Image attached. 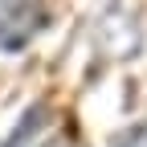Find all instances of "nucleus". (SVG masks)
Masks as SVG:
<instances>
[{
	"mask_svg": "<svg viewBox=\"0 0 147 147\" xmlns=\"http://www.w3.org/2000/svg\"><path fill=\"white\" fill-rule=\"evenodd\" d=\"M45 115H49L45 106H29L25 115H21V123H16L12 131H8V139L0 143V147H41V135H45V123H49Z\"/></svg>",
	"mask_w": 147,
	"mask_h": 147,
	"instance_id": "1",
	"label": "nucleus"
},
{
	"mask_svg": "<svg viewBox=\"0 0 147 147\" xmlns=\"http://www.w3.org/2000/svg\"><path fill=\"white\" fill-rule=\"evenodd\" d=\"M119 147H147V135H143V131H135V135H131V139H123V143H119Z\"/></svg>",
	"mask_w": 147,
	"mask_h": 147,
	"instance_id": "2",
	"label": "nucleus"
},
{
	"mask_svg": "<svg viewBox=\"0 0 147 147\" xmlns=\"http://www.w3.org/2000/svg\"><path fill=\"white\" fill-rule=\"evenodd\" d=\"M139 131H143V135H147V123H143V127H139Z\"/></svg>",
	"mask_w": 147,
	"mask_h": 147,
	"instance_id": "3",
	"label": "nucleus"
}]
</instances>
